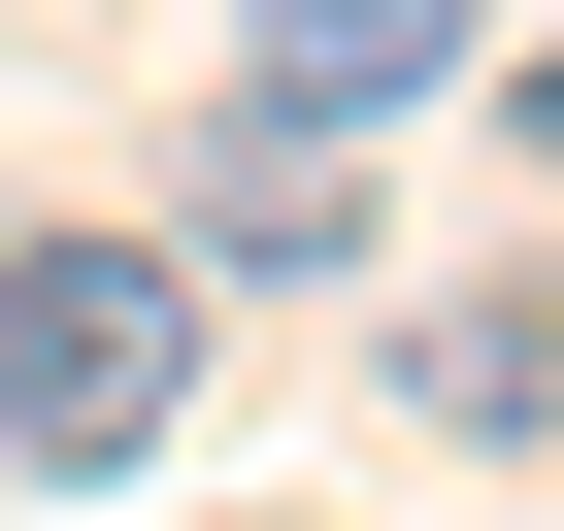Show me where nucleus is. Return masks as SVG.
Returning a JSON list of instances; mask_svg holds the SVG:
<instances>
[{"label": "nucleus", "mask_w": 564, "mask_h": 531, "mask_svg": "<svg viewBox=\"0 0 564 531\" xmlns=\"http://www.w3.org/2000/svg\"><path fill=\"white\" fill-rule=\"evenodd\" d=\"M498 100H531V166H564V34H531V67H498Z\"/></svg>", "instance_id": "nucleus-4"}, {"label": "nucleus", "mask_w": 564, "mask_h": 531, "mask_svg": "<svg viewBox=\"0 0 564 531\" xmlns=\"http://www.w3.org/2000/svg\"><path fill=\"white\" fill-rule=\"evenodd\" d=\"M166 266H199V300H366V133H199V199H166Z\"/></svg>", "instance_id": "nucleus-1"}, {"label": "nucleus", "mask_w": 564, "mask_h": 531, "mask_svg": "<svg viewBox=\"0 0 564 531\" xmlns=\"http://www.w3.org/2000/svg\"><path fill=\"white\" fill-rule=\"evenodd\" d=\"M232 67H265V133H399L498 67V0H232Z\"/></svg>", "instance_id": "nucleus-2"}, {"label": "nucleus", "mask_w": 564, "mask_h": 531, "mask_svg": "<svg viewBox=\"0 0 564 531\" xmlns=\"http://www.w3.org/2000/svg\"><path fill=\"white\" fill-rule=\"evenodd\" d=\"M399 399H432L465 465H531V432H564V300H531V266H432V300H399Z\"/></svg>", "instance_id": "nucleus-3"}]
</instances>
